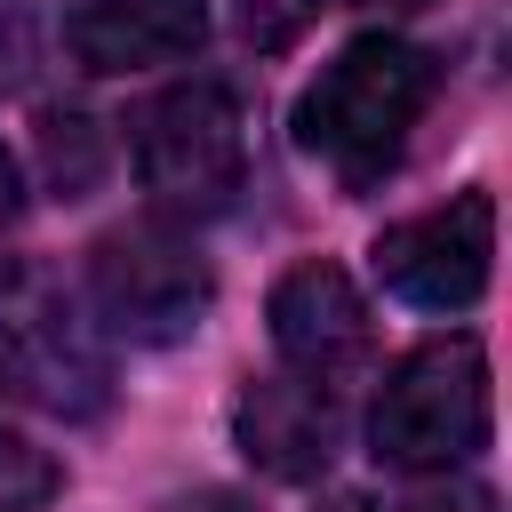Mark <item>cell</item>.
Returning <instances> with one entry per match:
<instances>
[{"label":"cell","mask_w":512,"mask_h":512,"mask_svg":"<svg viewBox=\"0 0 512 512\" xmlns=\"http://www.w3.org/2000/svg\"><path fill=\"white\" fill-rule=\"evenodd\" d=\"M264 320H272V352L288 360V376L328 384V392H344V384L368 368V352H376L368 296H360V288H352V272H344V264H328V256L288 264V272L272 280Z\"/></svg>","instance_id":"7"},{"label":"cell","mask_w":512,"mask_h":512,"mask_svg":"<svg viewBox=\"0 0 512 512\" xmlns=\"http://www.w3.org/2000/svg\"><path fill=\"white\" fill-rule=\"evenodd\" d=\"M336 392L304 376H248L232 400V440L264 480H320L336 464Z\"/></svg>","instance_id":"8"},{"label":"cell","mask_w":512,"mask_h":512,"mask_svg":"<svg viewBox=\"0 0 512 512\" xmlns=\"http://www.w3.org/2000/svg\"><path fill=\"white\" fill-rule=\"evenodd\" d=\"M328 512H464L456 496H344Z\"/></svg>","instance_id":"14"},{"label":"cell","mask_w":512,"mask_h":512,"mask_svg":"<svg viewBox=\"0 0 512 512\" xmlns=\"http://www.w3.org/2000/svg\"><path fill=\"white\" fill-rule=\"evenodd\" d=\"M352 8H384V16H416V8H432V0H352Z\"/></svg>","instance_id":"17"},{"label":"cell","mask_w":512,"mask_h":512,"mask_svg":"<svg viewBox=\"0 0 512 512\" xmlns=\"http://www.w3.org/2000/svg\"><path fill=\"white\" fill-rule=\"evenodd\" d=\"M56 488V464L32 448V432H24V400L0 384V496H48Z\"/></svg>","instance_id":"11"},{"label":"cell","mask_w":512,"mask_h":512,"mask_svg":"<svg viewBox=\"0 0 512 512\" xmlns=\"http://www.w3.org/2000/svg\"><path fill=\"white\" fill-rule=\"evenodd\" d=\"M88 304L128 344H184L216 304V272L168 216H144L88 248Z\"/></svg>","instance_id":"5"},{"label":"cell","mask_w":512,"mask_h":512,"mask_svg":"<svg viewBox=\"0 0 512 512\" xmlns=\"http://www.w3.org/2000/svg\"><path fill=\"white\" fill-rule=\"evenodd\" d=\"M40 176L56 200H88L104 176V136L88 112H40Z\"/></svg>","instance_id":"10"},{"label":"cell","mask_w":512,"mask_h":512,"mask_svg":"<svg viewBox=\"0 0 512 512\" xmlns=\"http://www.w3.org/2000/svg\"><path fill=\"white\" fill-rule=\"evenodd\" d=\"M0 384L72 424L112 408V352L48 264H0Z\"/></svg>","instance_id":"4"},{"label":"cell","mask_w":512,"mask_h":512,"mask_svg":"<svg viewBox=\"0 0 512 512\" xmlns=\"http://www.w3.org/2000/svg\"><path fill=\"white\" fill-rule=\"evenodd\" d=\"M368 264H376L384 296H400L416 312H472L488 296V272H496V200L456 192L424 216H400L376 232Z\"/></svg>","instance_id":"6"},{"label":"cell","mask_w":512,"mask_h":512,"mask_svg":"<svg viewBox=\"0 0 512 512\" xmlns=\"http://www.w3.org/2000/svg\"><path fill=\"white\" fill-rule=\"evenodd\" d=\"M488 352L480 336H424L392 360L368 408V456L384 472H456L488 448Z\"/></svg>","instance_id":"2"},{"label":"cell","mask_w":512,"mask_h":512,"mask_svg":"<svg viewBox=\"0 0 512 512\" xmlns=\"http://www.w3.org/2000/svg\"><path fill=\"white\" fill-rule=\"evenodd\" d=\"M200 40H208L200 0H72L64 8V56L96 80L184 64V56H200Z\"/></svg>","instance_id":"9"},{"label":"cell","mask_w":512,"mask_h":512,"mask_svg":"<svg viewBox=\"0 0 512 512\" xmlns=\"http://www.w3.org/2000/svg\"><path fill=\"white\" fill-rule=\"evenodd\" d=\"M24 72H32V24L16 0H0V88H24Z\"/></svg>","instance_id":"13"},{"label":"cell","mask_w":512,"mask_h":512,"mask_svg":"<svg viewBox=\"0 0 512 512\" xmlns=\"http://www.w3.org/2000/svg\"><path fill=\"white\" fill-rule=\"evenodd\" d=\"M160 512H256V504L232 496V488H200V496H176V504H160Z\"/></svg>","instance_id":"15"},{"label":"cell","mask_w":512,"mask_h":512,"mask_svg":"<svg viewBox=\"0 0 512 512\" xmlns=\"http://www.w3.org/2000/svg\"><path fill=\"white\" fill-rule=\"evenodd\" d=\"M16 208H24V192H16V160H8V144H0V232L16 224Z\"/></svg>","instance_id":"16"},{"label":"cell","mask_w":512,"mask_h":512,"mask_svg":"<svg viewBox=\"0 0 512 512\" xmlns=\"http://www.w3.org/2000/svg\"><path fill=\"white\" fill-rule=\"evenodd\" d=\"M320 8H328V0H232V32H240L256 56H280V48H296V40L320 24Z\"/></svg>","instance_id":"12"},{"label":"cell","mask_w":512,"mask_h":512,"mask_svg":"<svg viewBox=\"0 0 512 512\" xmlns=\"http://www.w3.org/2000/svg\"><path fill=\"white\" fill-rule=\"evenodd\" d=\"M440 96V64L400 32H360L320 64V80L296 96V144L352 192H368L384 168H400L416 120Z\"/></svg>","instance_id":"1"},{"label":"cell","mask_w":512,"mask_h":512,"mask_svg":"<svg viewBox=\"0 0 512 512\" xmlns=\"http://www.w3.org/2000/svg\"><path fill=\"white\" fill-rule=\"evenodd\" d=\"M128 152H136V184H144L152 216L200 224V216L232 208V192L248 176V112L224 80H176L152 104H136Z\"/></svg>","instance_id":"3"}]
</instances>
